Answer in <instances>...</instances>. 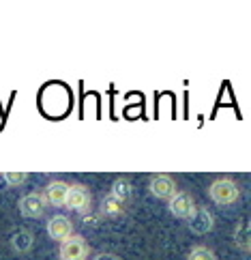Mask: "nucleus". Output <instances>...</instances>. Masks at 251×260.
<instances>
[{
	"instance_id": "obj_2",
	"label": "nucleus",
	"mask_w": 251,
	"mask_h": 260,
	"mask_svg": "<svg viewBox=\"0 0 251 260\" xmlns=\"http://www.w3.org/2000/svg\"><path fill=\"white\" fill-rule=\"evenodd\" d=\"M58 256H60V260H86L90 256V247L84 237L71 235L69 239H64L60 243Z\"/></svg>"
},
{
	"instance_id": "obj_13",
	"label": "nucleus",
	"mask_w": 251,
	"mask_h": 260,
	"mask_svg": "<svg viewBox=\"0 0 251 260\" xmlns=\"http://www.w3.org/2000/svg\"><path fill=\"white\" fill-rule=\"evenodd\" d=\"M187 260H217V254L206 245H193L187 254Z\"/></svg>"
},
{
	"instance_id": "obj_9",
	"label": "nucleus",
	"mask_w": 251,
	"mask_h": 260,
	"mask_svg": "<svg viewBox=\"0 0 251 260\" xmlns=\"http://www.w3.org/2000/svg\"><path fill=\"white\" fill-rule=\"evenodd\" d=\"M67 191H69V185L64 181H52L45 185L43 189V198L50 207H64V198H67Z\"/></svg>"
},
{
	"instance_id": "obj_14",
	"label": "nucleus",
	"mask_w": 251,
	"mask_h": 260,
	"mask_svg": "<svg viewBox=\"0 0 251 260\" xmlns=\"http://www.w3.org/2000/svg\"><path fill=\"white\" fill-rule=\"evenodd\" d=\"M0 179H5L7 185H11V187H20L28 181V172H3Z\"/></svg>"
},
{
	"instance_id": "obj_11",
	"label": "nucleus",
	"mask_w": 251,
	"mask_h": 260,
	"mask_svg": "<svg viewBox=\"0 0 251 260\" xmlns=\"http://www.w3.org/2000/svg\"><path fill=\"white\" fill-rule=\"evenodd\" d=\"M110 196L118 200L120 204H127V202H131V196H133V187H131V183H129L127 179H118L114 181V185H112V191H110Z\"/></svg>"
},
{
	"instance_id": "obj_16",
	"label": "nucleus",
	"mask_w": 251,
	"mask_h": 260,
	"mask_svg": "<svg viewBox=\"0 0 251 260\" xmlns=\"http://www.w3.org/2000/svg\"><path fill=\"white\" fill-rule=\"evenodd\" d=\"M92 260H120L118 256H114V254H110V252H103V254H97Z\"/></svg>"
},
{
	"instance_id": "obj_4",
	"label": "nucleus",
	"mask_w": 251,
	"mask_h": 260,
	"mask_svg": "<svg viewBox=\"0 0 251 260\" xmlns=\"http://www.w3.org/2000/svg\"><path fill=\"white\" fill-rule=\"evenodd\" d=\"M90 191L86 185L76 183V185H69V191H67V198H64V207L71 209V211H78V213H86L90 209Z\"/></svg>"
},
{
	"instance_id": "obj_8",
	"label": "nucleus",
	"mask_w": 251,
	"mask_h": 260,
	"mask_svg": "<svg viewBox=\"0 0 251 260\" xmlns=\"http://www.w3.org/2000/svg\"><path fill=\"white\" fill-rule=\"evenodd\" d=\"M212 226H215V217H212V213L208 209H204V207L195 209V213L189 219L191 232H195V235H206V232L212 230Z\"/></svg>"
},
{
	"instance_id": "obj_1",
	"label": "nucleus",
	"mask_w": 251,
	"mask_h": 260,
	"mask_svg": "<svg viewBox=\"0 0 251 260\" xmlns=\"http://www.w3.org/2000/svg\"><path fill=\"white\" fill-rule=\"evenodd\" d=\"M208 196L215 204H219V207H228V204L238 202L240 187H238V183L232 181V179H217V181L210 183Z\"/></svg>"
},
{
	"instance_id": "obj_3",
	"label": "nucleus",
	"mask_w": 251,
	"mask_h": 260,
	"mask_svg": "<svg viewBox=\"0 0 251 260\" xmlns=\"http://www.w3.org/2000/svg\"><path fill=\"white\" fill-rule=\"evenodd\" d=\"M20 213L24 217L28 219H39L45 215V211H48V202H45L43 198V193L39 191H30V193H26V196L20 198Z\"/></svg>"
},
{
	"instance_id": "obj_12",
	"label": "nucleus",
	"mask_w": 251,
	"mask_h": 260,
	"mask_svg": "<svg viewBox=\"0 0 251 260\" xmlns=\"http://www.w3.org/2000/svg\"><path fill=\"white\" fill-rule=\"evenodd\" d=\"M103 215L107 217H118V215H123L125 213V204H120L118 200H114L112 196H105L103 202H101V209H99Z\"/></svg>"
},
{
	"instance_id": "obj_7",
	"label": "nucleus",
	"mask_w": 251,
	"mask_h": 260,
	"mask_svg": "<svg viewBox=\"0 0 251 260\" xmlns=\"http://www.w3.org/2000/svg\"><path fill=\"white\" fill-rule=\"evenodd\" d=\"M45 230H48L50 239L62 243L64 239H69L73 235V221L67 215H54V217L48 219V226H45Z\"/></svg>"
},
{
	"instance_id": "obj_5",
	"label": "nucleus",
	"mask_w": 251,
	"mask_h": 260,
	"mask_svg": "<svg viewBox=\"0 0 251 260\" xmlns=\"http://www.w3.org/2000/svg\"><path fill=\"white\" fill-rule=\"evenodd\" d=\"M148 191L159 200H172L176 193H178V187H176V181L172 179V176L157 174L151 179V183H148Z\"/></svg>"
},
{
	"instance_id": "obj_15",
	"label": "nucleus",
	"mask_w": 251,
	"mask_h": 260,
	"mask_svg": "<svg viewBox=\"0 0 251 260\" xmlns=\"http://www.w3.org/2000/svg\"><path fill=\"white\" fill-rule=\"evenodd\" d=\"M240 235H236L234 232V239H236V247L238 249H243V252H249V226H247V221H243L240 224Z\"/></svg>"
},
{
	"instance_id": "obj_10",
	"label": "nucleus",
	"mask_w": 251,
	"mask_h": 260,
	"mask_svg": "<svg viewBox=\"0 0 251 260\" xmlns=\"http://www.w3.org/2000/svg\"><path fill=\"white\" fill-rule=\"evenodd\" d=\"M32 245H34V235L30 230H26V228H22V230H15L13 232V237H11V247L15 249L17 254H28L32 249Z\"/></svg>"
},
{
	"instance_id": "obj_6",
	"label": "nucleus",
	"mask_w": 251,
	"mask_h": 260,
	"mask_svg": "<svg viewBox=\"0 0 251 260\" xmlns=\"http://www.w3.org/2000/svg\"><path fill=\"white\" fill-rule=\"evenodd\" d=\"M167 209H170V213L174 217L178 219H191V215L195 213V209H198V204H195V200L189 196V193L185 191H178L176 196L170 200V204H167Z\"/></svg>"
}]
</instances>
